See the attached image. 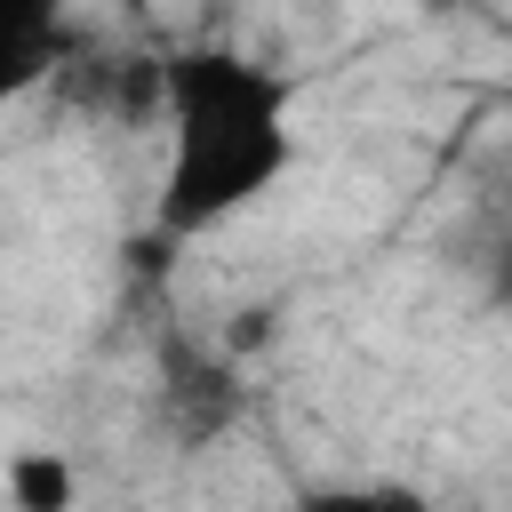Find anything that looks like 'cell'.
I'll use <instances>...</instances> for the list:
<instances>
[{"label":"cell","instance_id":"cell-4","mask_svg":"<svg viewBox=\"0 0 512 512\" xmlns=\"http://www.w3.org/2000/svg\"><path fill=\"white\" fill-rule=\"evenodd\" d=\"M8 496H16V512H72V464L56 448H24L8 464Z\"/></svg>","mask_w":512,"mask_h":512},{"label":"cell","instance_id":"cell-6","mask_svg":"<svg viewBox=\"0 0 512 512\" xmlns=\"http://www.w3.org/2000/svg\"><path fill=\"white\" fill-rule=\"evenodd\" d=\"M504 104H512V88H504Z\"/></svg>","mask_w":512,"mask_h":512},{"label":"cell","instance_id":"cell-5","mask_svg":"<svg viewBox=\"0 0 512 512\" xmlns=\"http://www.w3.org/2000/svg\"><path fill=\"white\" fill-rule=\"evenodd\" d=\"M424 8H464V0H424Z\"/></svg>","mask_w":512,"mask_h":512},{"label":"cell","instance_id":"cell-3","mask_svg":"<svg viewBox=\"0 0 512 512\" xmlns=\"http://www.w3.org/2000/svg\"><path fill=\"white\" fill-rule=\"evenodd\" d=\"M296 512H432V504L408 480H336V488H304Z\"/></svg>","mask_w":512,"mask_h":512},{"label":"cell","instance_id":"cell-1","mask_svg":"<svg viewBox=\"0 0 512 512\" xmlns=\"http://www.w3.org/2000/svg\"><path fill=\"white\" fill-rule=\"evenodd\" d=\"M160 120H168V168H160V232L168 240L216 232L224 216L264 200L296 160L288 80L224 40H192L168 56Z\"/></svg>","mask_w":512,"mask_h":512},{"label":"cell","instance_id":"cell-2","mask_svg":"<svg viewBox=\"0 0 512 512\" xmlns=\"http://www.w3.org/2000/svg\"><path fill=\"white\" fill-rule=\"evenodd\" d=\"M64 0H0V96H32L64 64Z\"/></svg>","mask_w":512,"mask_h":512}]
</instances>
